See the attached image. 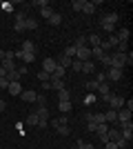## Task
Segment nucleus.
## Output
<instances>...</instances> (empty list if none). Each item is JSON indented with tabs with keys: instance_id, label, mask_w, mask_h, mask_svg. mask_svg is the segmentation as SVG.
Wrapping results in <instances>:
<instances>
[{
	"instance_id": "1",
	"label": "nucleus",
	"mask_w": 133,
	"mask_h": 149,
	"mask_svg": "<svg viewBox=\"0 0 133 149\" xmlns=\"http://www.w3.org/2000/svg\"><path fill=\"white\" fill-rule=\"evenodd\" d=\"M109 67L113 69H124L127 67V54H109Z\"/></svg>"
},
{
	"instance_id": "2",
	"label": "nucleus",
	"mask_w": 133,
	"mask_h": 149,
	"mask_svg": "<svg viewBox=\"0 0 133 149\" xmlns=\"http://www.w3.org/2000/svg\"><path fill=\"white\" fill-rule=\"evenodd\" d=\"M115 22H118V13L115 11H111V13H107V16H102V20H100V25H102V29L104 31H113V27H115Z\"/></svg>"
},
{
	"instance_id": "3",
	"label": "nucleus",
	"mask_w": 133,
	"mask_h": 149,
	"mask_svg": "<svg viewBox=\"0 0 133 149\" xmlns=\"http://www.w3.org/2000/svg\"><path fill=\"white\" fill-rule=\"evenodd\" d=\"M104 100H107L109 105H111V109H115V111L124 107V98H122V96H113V93H109V96H107Z\"/></svg>"
},
{
	"instance_id": "4",
	"label": "nucleus",
	"mask_w": 133,
	"mask_h": 149,
	"mask_svg": "<svg viewBox=\"0 0 133 149\" xmlns=\"http://www.w3.org/2000/svg\"><path fill=\"white\" fill-rule=\"evenodd\" d=\"M58 69V62H56V58H44L42 60V71H47V74H53V71H56Z\"/></svg>"
},
{
	"instance_id": "5",
	"label": "nucleus",
	"mask_w": 133,
	"mask_h": 149,
	"mask_svg": "<svg viewBox=\"0 0 133 149\" xmlns=\"http://www.w3.org/2000/svg\"><path fill=\"white\" fill-rule=\"evenodd\" d=\"M36 113H38V127H47V123H49V109H47V107H40Z\"/></svg>"
},
{
	"instance_id": "6",
	"label": "nucleus",
	"mask_w": 133,
	"mask_h": 149,
	"mask_svg": "<svg viewBox=\"0 0 133 149\" xmlns=\"http://www.w3.org/2000/svg\"><path fill=\"white\" fill-rule=\"evenodd\" d=\"M120 134H122V138H124V140H131V138H133V123L120 125Z\"/></svg>"
},
{
	"instance_id": "7",
	"label": "nucleus",
	"mask_w": 133,
	"mask_h": 149,
	"mask_svg": "<svg viewBox=\"0 0 133 149\" xmlns=\"http://www.w3.org/2000/svg\"><path fill=\"white\" fill-rule=\"evenodd\" d=\"M115 123H118V125L131 123V111H129V109H124V107H122V109H118V120H115Z\"/></svg>"
},
{
	"instance_id": "8",
	"label": "nucleus",
	"mask_w": 133,
	"mask_h": 149,
	"mask_svg": "<svg viewBox=\"0 0 133 149\" xmlns=\"http://www.w3.org/2000/svg\"><path fill=\"white\" fill-rule=\"evenodd\" d=\"M13 56H16V58H18V60H22V62H25V65H29V62H33V60H36V54H25V51H13Z\"/></svg>"
},
{
	"instance_id": "9",
	"label": "nucleus",
	"mask_w": 133,
	"mask_h": 149,
	"mask_svg": "<svg viewBox=\"0 0 133 149\" xmlns=\"http://www.w3.org/2000/svg\"><path fill=\"white\" fill-rule=\"evenodd\" d=\"M76 60H80V62H84V60H91V49H89V47L76 49Z\"/></svg>"
},
{
	"instance_id": "10",
	"label": "nucleus",
	"mask_w": 133,
	"mask_h": 149,
	"mask_svg": "<svg viewBox=\"0 0 133 149\" xmlns=\"http://www.w3.org/2000/svg\"><path fill=\"white\" fill-rule=\"evenodd\" d=\"M122 71H124V69H113V67H109L107 69V74H104V76H107V80H120V78H122Z\"/></svg>"
},
{
	"instance_id": "11",
	"label": "nucleus",
	"mask_w": 133,
	"mask_h": 149,
	"mask_svg": "<svg viewBox=\"0 0 133 149\" xmlns=\"http://www.w3.org/2000/svg\"><path fill=\"white\" fill-rule=\"evenodd\" d=\"M49 87H51V89H56V91H60V89H64V80H62V78L51 76V78H49Z\"/></svg>"
},
{
	"instance_id": "12",
	"label": "nucleus",
	"mask_w": 133,
	"mask_h": 149,
	"mask_svg": "<svg viewBox=\"0 0 133 149\" xmlns=\"http://www.w3.org/2000/svg\"><path fill=\"white\" fill-rule=\"evenodd\" d=\"M25 16H22V13H18V16H16V25H13V31H18V33H20V31H25Z\"/></svg>"
},
{
	"instance_id": "13",
	"label": "nucleus",
	"mask_w": 133,
	"mask_h": 149,
	"mask_svg": "<svg viewBox=\"0 0 133 149\" xmlns=\"http://www.w3.org/2000/svg\"><path fill=\"white\" fill-rule=\"evenodd\" d=\"M87 42L91 45L89 49H93V47H100V42H102V38L98 36V33H91V36H87Z\"/></svg>"
},
{
	"instance_id": "14",
	"label": "nucleus",
	"mask_w": 133,
	"mask_h": 149,
	"mask_svg": "<svg viewBox=\"0 0 133 149\" xmlns=\"http://www.w3.org/2000/svg\"><path fill=\"white\" fill-rule=\"evenodd\" d=\"M20 51H25V54H36V42H33V40H25Z\"/></svg>"
},
{
	"instance_id": "15",
	"label": "nucleus",
	"mask_w": 133,
	"mask_h": 149,
	"mask_svg": "<svg viewBox=\"0 0 133 149\" xmlns=\"http://www.w3.org/2000/svg\"><path fill=\"white\" fill-rule=\"evenodd\" d=\"M7 91L11 93V96H20V93H22V87H20V82H9Z\"/></svg>"
},
{
	"instance_id": "16",
	"label": "nucleus",
	"mask_w": 133,
	"mask_h": 149,
	"mask_svg": "<svg viewBox=\"0 0 133 149\" xmlns=\"http://www.w3.org/2000/svg\"><path fill=\"white\" fill-rule=\"evenodd\" d=\"M69 100H71V93H69V89H67V87L58 91V102H69Z\"/></svg>"
},
{
	"instance_id": "17",
	"label": "nucleus",
	"mask_w": 133,
	"mask_h": 149,
	"mask_svg": "<svg viewBox=\"0 0 133 149\" xmlns=\"http://www.w3.org/2000/svg\"><path fill=\"white\" fill-rule=\"evenodd\" d=\"M20 96H22V100H25V102H36V98H38V93L31 91V89H29V91H22Z\"/></svg>"
},
{
	"instance_id": "18",
	"label": "nucleus",
	"mask_w": 133,
	"mask_h": 149,
	"mask_svg": "<svg viewBox=\"0 0 133 149\" xmlns=\"http://www.w3.org/2000/svg\"><path fill=\"white\" fill-rule=\"evenodd\" d=\"M104 120H107V125H113L115 120H118V111H115V109H109V111L104 113Z\"/></svg>"
},
{
	"instance_id": "19",
	"label": "nucleus",
	"mask_w": 133,
	"mask_h": 149,
	"mask_svg": "<svg viewBox=\"0 0 133 149\" xmlns=\"http://www.w3.org/2000/svg\"><path fill=\"white\" fill-rule=\"evenodd\" d=\"M58 65H60V67H62V69H69L71 67V62H73V58H67V56H60V58H58Z\"/></svg>"
},
{
	"instance_id": "20",
	"label": "nucleus",
	"mask_w": 133,
	"mask_h": 149,
	"mask_svg": "<svg viewBox=\"0 0 133 149\" xmlns=\"http://www.w3.org/2000/svg\"><path fill=\"white\" fill-rule=\"evenodd\" d=\"M80 71H84V74H93V71H95V65H93L91 60H84V62H82V69H80Z\"/></svg>"
},
{
	"instance_id": "21",
	"label": "nucleus",
	"mask_w": 133,
	"mask_h": 149,
	"mask_svg": "<svg viewBox=\"0 0 133 149\" xmlns=\"http://www.w3.org/2000/svg\"><path fill=\"white\" fill-rule=\"evenodd\" d=\"M71 107H73V105H71V100H69V102H58V111H60V113H69Z\"/></svg>"
},
{
	"instance_id": "22",
	"label": "nucleus",
	"mask_w": 133,
	"mask_h": 149,
	"mask_svg": "<svg viewBox=\"0 0 133 149\" xmlns=\"http://www.w3.org/2000/svg\"><path fill=\"white\" fill-rule=\"evenodd\" d=\"M129 36H131V33H129V29H120L115 38H118L120 42H129Z\"/></svg>"
},
{
	"instance_id": "23",
	"label": "nucleus",
	"mask_w": 133,
	"mask_h": 149,
	"mask_svg": "<svg viewBox=\"0 0 133 149\" xmlns=\"http://www.w3.org/2000/svg\"><path fill=\"white\" fill-rule=\"evenodd\" d=\"M98 91L102 93V98H107L109 93H111V89H109V82H102V85H98Z\"/></svg>"
},
{
	"instance_id": "24",
	"label": "nucleus",
	"mask_w": 133,
	"mask_h": 149,
	"mask_svg": "<svg viewBox=\"0 0 133 149\" xmlns=\"http://www.w3.org/2000/svg\"><path fill=\"white\" fill-rule=\"evenodd\" d=\"M56 131L60 134V136H69L71 134V129L67 127V125H56Z\"/></svg>"
},
{
	"instance_id": "25",
	"label": "nucleus",
	"mask_w": 133,
	"mask_h": 149,
	"mask_svg": "<svg viewBox=\"0 0 133 149\" xmlns=\"http://www.w3.org/2000/svg\"><path fill=\"white\" fill-rule=\"evenodd\" d=\"M27 125H31V127H38V113H36V111L27 116Z\"/></svg>"
},
{
	"instance_id": "26",
	"label": "nucleus",
	"mask_w": 133,
	"mask_h": 149,
	"mask_svg": "<svg viewBox=\"0 0 133 149\" xmlns=\"http://www.w3.org/2000/svg\"><path fill=\"white\" fill-rule=\"evenodd\" d=\"M73 47H76V49H82V47H87V36H80V38H76Z\"/></svg>"
},
{
	"instance_id": "27",
	"label": "nucleus",
	"mask_w": 133,
	"mask_h": 149,
	"mask_svg": "<svg viewBox=\"0 0 133 149\" xmlns=\"http://www.w3.org/2000/svg\"><path fill=\"white\" fill-rule=\"evenodd\" d=\"M91 58H98V60H102V58H104V51H102L100 47H93V49H91Z\"/></svg>"
},
{
	"instance_id": "28",
	"label": "nucleus",
	"mask_w": 133,
	"mask_h": 149,
	"mask_svg": "<svg viewBox=\"0 0 133 149\" xmlns=\"http://www.w3.org/2000/svg\"><path fill=\"white\" fill-rule=\"evenodd\" d=\"M60 22H62V16H60V13H53V16L49 18V25H53V27H58Z\"/></svg>"
},
{
	"instance_id": "29",
	"label": "nucleus",
	"mask_w": 133,
	"mask_h": 149,
	"mask_svg": "<svg viewBox=\"0 0 133 149\" xmlns=\"http://www.w3.org/2000/svg\"><path fill=\"white\" fill-rule=\"evenodd\" d=\"M25 29H38V20L27 18V20H25Z\"/></svg>"
},
{
	"instance_id": "30",
	"label": "nucleus",
	"mask_w": 133,
	"mask_h": 149,
	"mask_svg": "<svg viewBox=\"0 0 133 149\" xmlns=\"http://www.w3.org/2000/svg\"><path fill=\"white\" fill-rule=\"evenodd\" d=\"M84 2H87V0H73V5H71V7H73V11H82Z\"/></svg>"
},
{
	"instance_id": "31",
	"label": "nucleus",
	"mask_w": 133,
	"mask_h": 149,
	"mask_svg": "<svg viewBox=\"0 0 133 149\" xmlns=\"http://www.w3.org/2000/svg\"><path fill=\"white\" fill-rule=\"evenodd\" d=\"M71 71H73V74H78V71H80V69H82V62L80 60H76V58H73V62H71Z\"/></svg>"
},
{
	"instance_id": "32",
	"label": "nucleus",
	"mask_w": 133,
	"mask_h": 149,
	"mask_svg": "<svg viewBox=\"0 0 133 149\" xmlns=\"http://www.w3.org/2000/svg\"><path fill=\"white\" fill-rule=\"evenodd\" d=\"M62 56H67V58H76V47H73V45H69V47L64 49Z\"/></svg>"
},
{
	"instance_id": "33",
	"label": "nucleus",
	"mask_w": 133,
	"mask_h": 149,
	"mask_svg": "<svg viewBox=\"0 0 133 149\" xmlns=\"http://www.w3.org/2000/svg\"><path fill=\"white\" fill-rule=\"evenodd\" d=\"M40 13H42V18H47V20H49V18H51V16H53L56 11H53L51 7H44V9H40Z\"/></svg>"
},
{
	"instance_id": "34",
	"label": "nucleus",
	"mask_w": 133,
	"mask_h": 149,
	"mask_svg": "<svg viewBox=\"0 0 133 149\" xmlns=\"http://www.w3.org/2000/svg\"><path fill=\"white\" fill-rule=\"evenodd\" d=\"M115 147H118V149H127V147H129V140H124V138H118V140H115Z\"/></svg>"
},
{
	"instance_id": "35",
	"label": "nucleus",
	"mask_w": 133,
	"mask_h": 149,
	"mask_svg": "<svg viewBox=\"0 0 133 149\" xmlns=\"http://www.w3.org/2000/svg\"><path fill=\"white\" fill-rule=\"evenodd\" d=\"M64 74H67V69H62L60 65H58V69H56V71H53L51 76H56V78H64Z\"/></svg>"
},
{
	"instance_id": "36",
	"label": "nucleus",
	"mask_w": 133,
	"mask_h": 149,
	"mask_svg": "<svg viewBox=\"0 0 133 149\" xmlns=\"http://www.w3.org/2000/svg\"><path fill=\"white\" fill-rule=\"evenodd\" d=\"M93 123H95V125L107 123V120H104V113H93Z\"/></svg>"
},
{
	"instance_id": "37",
	"label": "nucleus",
	"mask_w": 133,
	"mask_h": 149,
	"mask_svg": "<svg viewBox=\"0 0 133 149\" xmlns=\"http://www.w3.org/2000/svg\"><path fill=\"white\" fill-rule=\"evenodd\" d=\"M82 11L84 13H93L95 11V5H93V2H84V9H82Z\"/></svg>"
},
{
	"instance_id": "38",
	"label": "nucleus",
	"mask_w": 133,
	"mask_h": 149,
	"mask_svg": "<svg viewBox=\"0 0 133 149\" xmlns=\"http://www.w3.org/2000/svg\"><path fill=\"white\" fill-rule=\"evenodd\" d=\"M109 127H111V125L102 123V125H98V129H95V131H98V134H107V131H109Z\"/></svg>"
},
{
	"instance_id": "39",
	"label": "nucleus",
	"mask_w": 133,
	"mask_h": 149,
	"mask_svg": "<svg viewBox=\"0 0 133 149\" xmlns=\"http://www.w3.org/2000/svg\"><path fill=\"white\" fill-rule=\"evenodd\" d=\"M38 78H40V82H49V78H51V76L47 74V71H38Z\"/></svg>"
},
{
	"instance_id": "40",
	"label": "nucleus",
	"mask_w": 133,
	"mask_h": 149,
	"mask_svg": "<svg viewBox=\"0 0 133 149\" xmlns=\"http://www.w3.org/2000/svg\"><path fill=\"white\" fill-rule=\"evenodd\" d=\"M56 125H67V116H64V113H62V116H58V118L53 120V127H56Z\"/></svg>"
},
{
	"instance_id": "41",
	"label": "nucleus",
	"mask_w": 133,
	"mask_h": 149,
	"mask_svg": "<svg viewBox=\"0 0 133 149\" xmlns=\"http://www.w3.org/2000/svg\"><path fill=\"white\" fill-rule=\"evenodd\" d=\"M87 89H89V91H98V82H95V80H89L87 82Z\"/></svg>"
},
{
	"instance_id": "42",
	"label": "nucleus",
	"mask_w": 133,
	"mask_h": 149,
	"mask_svg": "<svg viewBox=\"0 0 133 149\" xmlns=\"http://www.w3.org/2000/svg\"><path fill=\"white\" fill-rule=\"evenodd\" d=\"M107 42H109V47H115V45L120 42V40H118V38H115L113 33H111V36H109V40H107Z\"/></svg>"
},
{
	"instance_id": "43",
	"label": "nucleus",
	"mask_w": 133,
	"mask_h": 149,
	"mask_svg": "<svg viewBox=\"0 0 133 149\" xmlns=\"http://www.w3.org/2000/svg\"><path fill=\"white\" fill-rule=\"evenodd\" d=\"M76 147H78V149H95V147H93L91 143H78Z\"/></svg>"
},
{
	"instance_id": "44",
	"label": "nucleus",
	"mask_w": 133,
	"mask_h": 149,
	"mask_svg": "<svg viewBox=\"0 0 133 149\" xmlns=\"http://www.w3.org/2000/svg\"><path fill=\"white\" fill-rule=\"evenodd\" d=\"M95 82H98V85L107 82V76H104V74H95Z\"/></svg>"
},
{
	"instance_id": "45",
	"label": "nucleus",
	"mask_w": 133,
	"mask_h": 149,
	"mask_svg": "<svg viewBox=\"0 0 133 149\" xmlns=\"http://www.w3.org/2000/svg\"><path fill=\"white\" fill-rule=\"evenodd\" d=\"M33 5H36V7H40V9H44V7H49V2H47V0H36Z\"/></svg>"
},
{
	"instance_id": "46",
	"label": "nucleus",
	"mask_w": 133,
	"mask_h": 149,
	"mask_svg": "<svg viewBox=\"0 0 133 149\" xmlns=\"http://www.w3.org/2000/svg\"><path fill=\"white\" fill-rule=\"evenodd\" d=\"M87 129H89V131H91V134H93V131H95V129H98V125H95V123H93V120H89V123H87Z\"/></svg>"
},
{
	"instance_id": "47",
	"label": "nucleus",
	"mask_w": 133,
	"mask_h": 149,
	"mask_svg": "<svg viewBox=\"0 0 133 149\" xmlns=\"http://www.w3.org/2000/svg\"><path fill=\"white\" fill-rule=\"evenodd\" d=\"M0 7H2L5 11H11V9H13V7H11V2H0Z\"/></svg>"
},
{
	"instance_id": "48",
	"label": "nucleus",
	"mask_w": 133,
	"mask_h": 149,
	"mask_svg": "<svg viewBox=\"0 0 133 149\" xmlns=\"http://www.w3.org/2000/svg\"><path fill=\"white\" fill-rule=\"evenodd\" d=\"M93 100H95V96H93V93H89L87 98H84V105H91V102H93Z\"/></svg>"
},
{
	"instance_id": "49",
	"label": "nucleus",
	"mask_w": 133,
	"mask_h": 149,
	"mask_svg": "<svg viewBox=\"0 0 133 149\" xmlns=\"http://www.w3.org/2000/svg\"><path fill=\"white\" fill-rule=\"evenodd\" d=\"M9 87V80H7V78H0V89H7Z\"/></svg>"
},
{
	"instance_id": "50",
	"label": "nucleus",
	"mask_w": 133,
	"mask_h": 149,
	"mask_svg": "<svg viewBox=\"0 0 133 149\" xmlns=\"http://www.w3.org/2000/svg\"><path fill=\"white\" fill-rule=\"evenodd\" d=\"M98 136H100V143H102V145L109 143V136H107V134H98Z\"/></svg>"
},
{
	"instance_id": "51",
	"label": "nucleus",
	"mask_w": 133,
	"mask_h": 149,
	"mask_svg": "<svg viewBox=\"0 0 133 149\" xmlns=\"http://www.w3.org/2000/svg\"><path fill=\"white\" fill-rule=\"evenodd\" d=\"M104 149H118V147H115V143H111V140H109V143H104Z\"/></svg>"
},
{
	"instance_id": "52",
	"label": "nucleus",
	"mask_w": 133,
	"mask_h": 149,
	"mask_svg": "<svg viewBox=\"0 0 133 149\" xmlns=\"http://www.w3.org/2000/svg\"><path fill=\"white\" fill-rule=\"evenodd\" d=\"M7 109V102H5V98H0V111H5Z\"/></svg>"
},
{
	"instance_id": "53",
	"label": "nucleus",
	"mask_w": 133,
	"mask_h": 149,
	"mask_svg": "<svg viewBox=\"0 0 133 149\" xmlns=\"http://www.w3.org/2000/svg\"><path fill=\"white\" fill-rule=\"evenodd\" d=\"M16 69H18V71H20V74H22V76L27 74V67H25V65H20V67H16Z\"/></svg>"
},
{
	"instance_id": "54",
	"label": "nucleus",
	"mask_w": 133,
	"mask_h": 149,
	"mask_svg": "<svg viewBox=\"0 0 133 149\" xmlns=\"http://www.w3.org/2000/svg\"><path fill=\"white\" fill-rule=\"evenodd\" d=\"M0 78H7V71H5L2 67H0Z\"/></svg>"
},
{
	"instance_id": "55",
	"label": "nucleus",
	"mask_w": 133,
	"mask_h": 149,
	"mask_svg": "<svg viewBox=\"0 0 133 149\" xmlns=\"http://www.w3.org/2000/svg\"><path fill=\"white\" fill-rule=\"evenodd\" d=\"M0 11H2V7H0Z\"/></svg>"
},
{
	"instance_id": "56",
	"label": "nucleus",
	"mask_w": 133,
	"mask_h": 149,
	"mask_svg": "<svg viewBox=\"0 0 133 149\" xmlns=\"http://www.w3.org/2000/svg\"><path fill=\"white\" fill-rule=\"evenodd\" d=\"M73 149H78V147H73Z\"/></svg>"
}]
</instances>
